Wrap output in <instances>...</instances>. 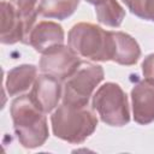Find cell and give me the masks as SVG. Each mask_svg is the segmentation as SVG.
<instances>
[{"instance_id":"obj_1","label":"cell","mask_w":154,"mask_h":154,"mask_svg":"<svg viewBox=\"0 0 154 154\" xmlns=\"http://www.w3.org/2000/svg\"><path fill=\"white\" fill-rule=\"evenodd\" d=\"M13 128L22 146L40 147L48 137V126L45 112L35 103L30 94L17 97L11 105Z\"/></svg>"},{"instance_id":"obj_2","label":"cell","mask_w":154,"mask_h":154,"mask_svg":"<svg viewBox=\"0 0 154 154\" xmlns=\"http://www.w3.org/2000/svg\"><path fill=\"white\" fill-rule=\"evenodd\" d=\"M53 134L70 143H81L89 137L96 125L97 118L87 106L76 107L60 105L51 117Z\"/></svg>"},{"instance_id":"obj_3","label":"cell","mask_w":154,"mask_h":154,"mask_svg":"<svg viewBox=\"0 0 154 154\" xmlns=\"http://www.w3.org/2000/svg\"><path fill=\"white\" fill-rule=\"evenodd\" d=\"M69 47L79 57L91 60H111L112 35L97 25L78 23L69 32Z\"/></svg>"},{"instance_id":"obj_4","label":"cell","mask_w":154,"mask_h":154,"mask_svg":"<svg viewBox=\"0 0 154 154\" xmlns=\"http://www.w3.org/2000/svg\"><path fill=\"white\" fill-rule=\"evenodd\" d=\"M102 79L103 70L101 66L81 61L76 71L65 79L63 85V103L76 107L88 106L89 97Z\"/></svg>"},{"instance_id":"obj_5","label":"cell","mask_w":154,"mask_h":154,"mask_svg":"<svg viewBox=\"0 0 154 154\" xmlns=\"http://www.w3.org/2000/svg\"><path fill=\"white\" fill-rule=\"evenodd\" d=\"M93 108L100 119L111 126H122L130 120L126 94L112 82L103 84L94 94Z\"/></svg>"},{"instance_id":"obj_6","label":"cell","mask_w":154,"mask_h":154,"mask_svg":"<svg viewBox=\"0 0 154 154\" xmlns=\"http://www.w3.org/2000/svg\"><path fill=\"white\" fill-rule=\"evenodd\" d=\"M81 61L77 53L63 45L42 55L40 60V71L59 81H65L76 71Z\"/></svg>"},{"instance_id":"obj_7","label":"cell","mask_w":154,"mask_h":154,"mask_svg":"<svg viewBox=\"0 0 154 154\" xmlns=\"http://www.w3.org/2000/svg\"><path fill=\"white\" fill-rule=\"evenodd\" d=\"M32 26L28 24L24 17L17 11L12 2L1 4V42L16 43L18 41L26 43L28 35Z\"/></svg>"},{"instance_id":"obj_8","label":"cell","mask_w":154,"mask_h":154,"mask_svg":"<svg viewBox=\"0 0 154 154\" xmlns=\"http://www.w3.org/2000/svg\"><path fill=\"white\" fill-rule=\"evenodd\" d=\"M26 45L32 46L35 51L45 54L64 45V30L58 23L42 20L30 30Z\"/></svg>"},{"instance_id":"obj_9","label":"cell","mask_w":154,"mask_h":154,"mask_svg":"<svg viewBox=\"0 0 154 154\" xmlns=\"http://www.w3.org/2000/svg\"><path fill=\"white\" fill-rule=\"evenodd\" d=\"M30 96L45 113L52 112L58 106L60 97H63L60 81L47 73L37 76L32 84Z\"/></svg>"},{"instance_id":"obj_10","label":"cell","mask_w":154,"mask_h":154,"mask_svg":"<svg viewBox=\"0 0 154 154\" xmlns=\"http://www.w3.org/2000/svg\"><path fill=\"white\" fill-rule=\"evenodd\" d=\"M134 119L138 124H149L154 120V79L146 78L131 90Z\"/></svg>"},{"instance_id":"obj_11","label":"cell","mask_w":154,"mask_h":154,"mask_svg":"<svg viewBox=\"0 0 154 154\" xmlns=\"http://www.w3.org/2000/svg\"><path fill=\"white\" fill-rule=\"evenodd\" d=\"M112 35V58L111 60L122 65H132L137 63L141 49L137 42L128 34L111 31Z\"/></svg>"},{"instance_id":"obj_12","label":"cell","mask_w":154,"mask_h":154,"mask_svg":"<svg viewBox=\"0 0 154 154\" xmlns=\"http://www.w3.org/2000/svg\"><path fill=\"white\" fill-rule=\"evenodd\" d=\"M37 77V69L34 65H20L8 71L6 77V88L10 96L26 91Z\"/></svg>"},{"instance_id":"obj_13","label":"cell","mask_w":154,"mask_h":154,"mask_svg":"<svg viewBox=\"0 0 154 154\" xmlns=\"http://www.w3.org/2000/svg\"><path fill=\"white\" fill-rule=\"evenodd\" d=\"M79 0H40L38 14L47 18L64 19L77 8Z\"/></svg>"},{"instance_id":"obj_14","label":"cell","mask_w":154,"mask_h":154,"mask_svg":"<svg viewBox=\"0 0 154 154\" xmlns=\"http://www.w3.org/2000/svg\"><path fill=\"white\" fill-rule=\"evenodd\" d=\"M95 13L100 23L112 28L119 26L125 17V11L116 0H106L96 5Z\"/></svg>"},{"instance_id":"obj_15","label":"cell","mask_w":154,"mask_h":154,"mask_svg":"<svg viewBox=\"0 0 154 154\" xmlns=\"http://www.w3.org/2000/svg\"><path fill=\"white\" fill-rule=\"evenodd\" d=\"M10 2H12V5L24 17L30 26L35 25L36 17L38 14L37 8L40 0H10Z\"/></svg>"},{"instance_id":"obj_16","label":"cell","mask_w":154,"mask_h":154,"mask_svg":"<svg viewBox=\"0 0 154 154\" xmlns=\"http://www.w3.org/2000/svg\"><path fill=\"white\" fill-rule=\"evenodd\" d=\"M132 13L146 20L154 22V0H142Z\"/></svg>"},{"instance_id":"obj_17","label":"cell","mask_w":154,"mask_h":154,"mask_svg":"<svg viewBox=\"0 0 154 154\" xmlns=\"http://www.w3.org/2000/svg\"><path fill=\"white\" fill-rule=\"evenodd\" d=\"M142 71L146 78L154 79V54H150L144 59L142 64Z\"/></svg>"},{"instance_id":"obj_18","label":"cell","mask_w":154,"mask_h":154,"mask_svg":"<svg viewBox=\"0 0 154 154\" xmlns=\"http://www.w3.org/2000/svg\"><path fill=\"white\" fill-rule=\"evenodd\" d=\"M123 1H124V2H125V5L128 6V8L132 12L142 0H123Z\"/></svg>"},{"instance_id":"obj_19","label":"cell","mask_w":154,"mask_h":154,"mask_svg":"<svg viewBox=\"0 0 154 154\" xmlns=\"http://www.w3.org/2000/svg\"><path fill=\"white\" fill-rule=\"evenodd\" d=\"M85 1H88L89 4H93V5H99V4H101V2H103V1H106V0H85Z\"/></svg>"}]
</instances>
